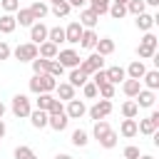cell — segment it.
Returning a JSON list of instances; mask_svg holds the SVG:
<instances>
[{"label": "cell", "mask_w": 159, "mask_h": 159, "mask_svg": "<svg viewBox=\"0 0 159 159\" xmlns=\"http://www.w3.org/2000/svg\"><path fill=\"white\" fill-rule=\"evenodd\" d=\"M119 134L127 137V139L137 137V134H139V132H137V119H124V122L119 124Z\"/></svg>", "instance_id": "83f0119b"}, {"label": "cell", "mask_w": 159, "mask_h": 159, "mask_svg": "<svg viewBox=\"0 0 159 159\" xmlns=\"http://www.w3.org/2000/svg\"><path fill=\"white\" fill-rule=\"evenodd\" d=\"M30 92H32V94H42V87H40L37 75H32V80H30Z\"/></svg>", "instance_id": "f907efd6"}, {"label": "cell", "mask_w": 159, "mask_h": 159, "mask_svg": "<svg viewBox=\"0 0 159 159\" xmlns=\"http://www.w3.org/2000/svg\"><path fill=\"white\" fill-rule=\"evenodd\" d=\"M154 99H157V94L152 92V89H139V94L134 97V102H137V107H142V109H152L154 107Z\"/></svg>", "instance_id": "30bf717a"}, {"label": "cell", "mask_w": 159, "mask_h": 159, "mask_svg": "<svg viewBox=\"0 0 159 159\" xmlns=\"http://www.w3.org/2000/svg\"><path fill=\"white\" fill-rule=\"evenodd\" d=\"M82 25L77 22V20H72L67 27H65V42H70V45H80V37H82Z\"/></svg>", "instance_id": "ba28073f"}, {"label": "cell", "mask_w": 159, "mask_h": 159, "mask_svg": "<svg viewBox=\"0 0 159 159\" xmlns=\"http://www.w3.org/2000/svg\"><path fill=\"white\" fill-rule=\"evenodd\" d=\"M144 5H152V7H157V5H159V0H144Z\"/></svg>", "instance_id": "11a10c76"}, {"label": "cell", "mask_w": 159, "mask_h": 159, "mask_svg": "<svg viewBox=\"0 0 159 159\" xmlns=\"http://www.w3.org/2000/svg\"><path fill=\"white\" fill-rule=\"evenodd\" d=\"M12 154H15V159H37V157H35V152H32L27 144L15 147V152H12Z\"/></svg>", "instance_id": "d590c367"}, {"label": "cell", "mask_w": 159, "mask_h": 159, "mask_svg": "<svg viewBox=\"0 0 159 159\" xmlns=\"http://www.w3.org/2000/svg\"><path fill=\"white\" fill-rule=\"evenodd\" d=\"M10 55H12V50H10V45H7V42H0V62H2V60H7Z\"/></svg>", "instance_id": "816d5d0a"}, {"label": "cell", "mask_w": 159, "mask_h": 159, "mask_svg": "<svg viewBox=\"0 0 159 159\" xmlns=\"http://www.w3.org/2000/svg\"><path fill=\"white\" fill-rule=\"evenodd\" d=\"M159 17L157 15H149V12H142V15H137V20H134V25H137V30H142V32H152V27H154V22H157Z\"/></svg>", "instance_id": "7c38bea8"}, {"label": "cell", "mask_w": 159, "mask_h": 159, "mask_svg": "<svg viewBox=\"0 0 159 159\" xmlns=\"http://www.w3.org/2000/svg\"><path fill=\"white\" fill-rule=\"evenodd\" d=\"M122 114H124V119H134V117L139 114V107H137V102H134V99H127V102L122 104Z\"/></svg>", "instance_id": "d6a6232c"}, {"label": "cell", "mask_w": 159, "mask_h": 159, "mask_svg": "<svg viewBox=\"0 0 159 159\" xmlns=\"http://www.w3.org/2000/svg\"><path fill=\"white\" fill-rule=\"evenodd\" d=\"M65 114H67V119H80V117H84L87 114V107H84V102L82 99H70L67 102V107H65Z\"/></svg>", "instance_id": "52a82bcc"}, {"label": "cell", "mask_w": 159, "mask_h": 159, "mask_svg": "<svg viewBox=\"0 0 159 159\" xmlns=\"http://www.w3.org/2000/svg\"><path fill=\"white\" fill-rule=\"evenodd\" d=\"M57 52H60V47L52 45L50 40H45L42 45H37V57H42V60H55Z\"/></svg>", "instance_id": "9a60e30c"}, {"label": "cell", "mask_w": 159, "mask_h": 159, "mask_svg": "<svg viewBox=\"0 0 159 159\" xmlns=\"http://www.w3.org/2000/svg\"><path fill=\"white\" fill-rule=\"evenodd\" d=\"M109 2H112V0H87L89 10H94L99 17H102V15H107V10H109Z\"/></svg>", "instance_id": "f546056e"}, {"label": "cell", "mask_w": 159, "mask_h": 159, "mask_svg": "<svg viewBox=\"0 0 159 159\" xmlns=\"http://www.w3.org/2000/svg\"><path fill=\"white\" fill-rule=\"evenodd\" d=\"M55 159H72V157H70V154H57Z\"/></svg>", "instance_id": "6f0895ef"}, {"label": "cell", "mask_w": 159, "mask_h": 159, "mask_svg": "<svg viewBox=\"0 0 159 159\" xmlns=\"http://www.w3.org/2000/svg\"><path fill=\"white\" fill-rule=\"evenodd\" d=\"M114 20H122L127 15V5H119V2H109V10H107Z\"/></svg>", "instance_id": "8d00e7d4"}, {"label": "cell", "mask_w": 159, "mask_h": 159, "mask_svg": "<svg viewBox=\"0 0 159 159\" xmlns=\"http://www.w3.org/2000/svg\"><path fill=\"white\" fill-rule=\"evenodd\" d=\"M157 129H159V112H157V109H154L147 119L137 122V132H142V134H147V137H152Z\"/></svg>", "instance_id": "8992f818"}, {"label": "cell", "mask_w": 159, "mask_h": 159, "mask_svg": "<svg viewBox=\"0 0 159 159\" xmlns=\"http://www.w3.org/2000/svg\"><path fill=\"white\" fill-rule=\"evenodd\" d=\"M80 70H82L87 77H92L97 70H104V57H102V55H97V52H92L89 57H84V60L80 62Z\"/></svg>", "instance_id": "7a4b0ae2"}, {"label": "cell", "mask_w": 159, "mask_h": 159, "mask_svg": "<svg viewBox=\"0 0 159 159\" xmlns=\"http://www.w3.org/2000/svg\"><path fill=\"white\" fill-rule=\"evenodd\" d=\"M139 82H142V87H144V89L157 92V89H159V70H147V72H144V77H142Z\"/></svg>", "instance_id": "4fadbf2b"}, {"label": "cell", "mask_w": 159, "mask_h": 159, "mask_svg": "<svg viewBox=\"0 0 159 159\" xmlns=\"http://www.w3.org/2000/svg\"><path fill=\"white\" fill-rule=\"evenodd\" d=\"M47 40H50L52 45H57V47H60V45L65 42V27H60V25L50 27V30H47Z\"/></svg>", "instance_id": "f1b7e54d"}, {"label": "cell", "mask_w": 159, "mask_h": 159, "mask_svg": "<svg viewBox=\"0 0 159 159\" xmlns=\"http://www.w3.org/2000/svg\"><path fill=\"white\" fill-rule=\"evenodd\" d=\"M55 99H60V102H70V99H75V87L70 84V82H57V87H55Z\"/></svg>", "instance_id": "5bb4252c"}, {"label": "cell", "mask_w": 159, "mask_h": 159, "mask_svg": "<svg viewBox=\"0 0 159 159\" xmlns=\"http://www.w3.org/2000/svg\"><path fill=\"white\" fill-rule=\"evenodd\" d=\"M62 67H70V70H75V67H80V62H82V57H80V52L77 50H72V47H67V50H60L57 52V57H55Z\"/></svg>", "instance_id": "3957f363"}, {"label": "cell", "mask_w": 159, "mask_h": 159, "mask_svg": "<svg viewBox=\"0 0 159 159\" xmlns=\"http://www.w3.org/2000/svg\"><path fill=\"white\" fill-rule=\"evenodd\" d=\"M67 80H70V84H72L75 89H77V87H82L84 82H89V77H87V75H84V72H82L80 67H75V70H70V77H67Z\"/></svg>", "instance_id": "484cf974"}, {"label": "cell", "mask_w": 159, "mask_h": 159, "mask_svg": "<svg viewBox=\"0 0 159 159\" xmlns=\"http://www.w3.org/2000/svg\"><path fill=\"white\" fill-rule=\"evenodd\" d=\"M97 97H102V99H112V97H114V84H109V82L99 84V87H97Z\"/></svg>", "instance_id": "f35d334b"}, {"label": "cell", "mask_w": 159, "mask_h": 159, "mask_svg": "<svg viewBox=\"0 0 159 159\" xmlns=\"http://www.w3.org/2000/svg\"><path fill=\"white\" fill-rule=\"evenodd\" d=\"M117 139H119V134L112 129L104 139H99V147H104V149H114V147H117Z\"/></svg>", "instance_id": "ab89813d"}, {"label": "cell", "mask_w": 159, "mask_h": 159, "mask_svg": "<svg viewBox=\"0 0 159 159\" xmlns=\"http://www.w3.org/2000/svg\"><path fill=\"white\" fill-rule=\"evenodd\" d=\"M82 94H84L87 99H94V97H97V84H94V82H84V84H82Z\"/></svg>", "instance_id": "bcb514c9"}, {"label": "cell", "mask_w": 159, "mask_h": 159, "mask_svg": "<svg viewBox=\"0 0 159 159\" xmlns=\"http://www.w3.org/2000/svg\"><path fill=\"white\" fill-rule=\"evenodd\" d=\"M124 72H127V80H142V77H144V72H147V67H144V62H142V60H132V62H129V67H127Z\"/></svg>", "instance_id": "2e32d148"}, {"label": "cell", "mask_w": 159, "mask_h": 159, "mask_svg": "<svg viewBox=\"0 0 159 159\" xmlns=\"http://www.w3.org/2000/svg\"><path fill=\"white\" fill-rule=\"evenodd\" d=\"M37 80H40V87H42V92H50V94L55 92V87H57V80H55L52 75H40Z\"/></svg>", "instance_id": "1f68e13d"}, {"label": "cell", "mask_w": 159, "mask_h": 159, "mask_svg": "<svg viewBox=\"0 0 159 159\" xmlns=\"http://www.w3.org/2000/svg\"><path fill=\"white\" fill-rule=\"evenodd\" d=\"M10 109H12V114H15L17 119H25V117H30V112H32L30 97H27V94H15V97H12V104H10Z\"/></svg>", "instance_id": "6da1fadb"}, {"label": "cell", "mask_w": 159, "mask_h": 159, "mask_svg": "<svg viewBox=\"0 0 159 159\" xmlns=\"http://www.w3.org/2000/svg\"><path fill=\"white\" fill-rule=\"evenodd\" d=\"M97 32L94 30H82V37H80V47L82 50H94V45H97Z\"/></svg>", "instance_id": "ffe728a7"}, {"label": "cell", "mask_w": 159, "mask_h": 159, "mask_svg": "<svg viewBox=\"0 0 159 159\" xmlns=\"http://www.w3.org/2000/svg\"><path fill=\"white\" fill-rule=\"evenodd\" d=\"M112 2H119V5H127L129 0H112Z\"/></svg>", "instance_id": "91938a15"}, {"label": "cell", "mask_w": 159, "mask_h": 159, "mask_svg": "<svg viewBox=\"0 0 159 159\" xmlns=\"http://www.w3.org/2000/svg\"><path fill=\"white\" fill-rule=\"evenodd\" d=\"M0 142H2V139H0Z\"/></svg>", "instance_id": "6125c7cd"}, {"label": "cell", "mask_w": 159, "mask_h": 159, "mask_svg": "<svg viewBox=\"0 0 159 159\" xmlns=\"http://www.w3.org/2000/svg\"><path fill=\"white\" fill-rule=\"evenodd\" d=\"M89 82H94L97 87H99V84H104V82H107V72H104V70H97V72L92 75V80H89Z\"/></svg>", "instance_id": "681fc988"}, {"label": "cell", "mask_w": 159, "mask_h": 159, "mask_svg": "<svg viewBox=\"0 0 159 159\" xmlns=\"http://www.w3.org/2000/svg\"><path fill=\"white\" fill-rule=\"evenodd\" d=\"M139 89H142V82H139V80H124V82H122V92H124L127 97H132V99L139 94Z\"/></svg>", "instance_id": "4316f807"}, {"label": "cell", "mask_w": 159, "mask_h": 159, "mask_svg": "<svg viewBox=\"0 0 159 159\" xmlns=\"http://www.w3.org/2000/svg\"><path fill=\"white\" fill-rule=\"evenodd\" d=\"M112 132V127H109V122L107 119H99V122H94V127H92V137L99 142V139H104L107 134Z\"/></svg>", "instance_id": "d4e9b609"}, {"label": "cell", "mask_w": 159, "mask_h": 159, "mask_svg": "<svg viewBox=\"0 0 159 159\" xmlns=\"http://www.w3.org/2000/svg\"><path fill=\"white\" fill-rule=\"evenodd\" d=\"M75 147H87V142H89V134L84 132V129H75L72 132V139H70Z\"/></svg>", "instance_id": "836d02e7"}, {"label": "cell", "mask_w": 159, "mask_h": 159, "mask_svg": "<svg viewBox=\"0 0 159 159\" xmlns=\"http://www.w3.org/2000/svg\"><path fill=\"white\" fill-rule=\"evenodd\" d=\"M94 52H97V55H102V57L112 55V52H114V40H112V37H99V40H97V45H94Z\"/></svg>", "instance_id": "d6986e66"}, {"label": "cell", "mask_w": 159, "mask_h": 159, "mask_svg": "<svg viewBox=\"0 0 159 159\" xmlns=\"http://www.w3.org/2000/svg\"><path fill=\"white\" fill-rule=\"evenodd\" d=\"M52 94L50 92H42V94H37V99H35V104H37V109H42V112H47V107L52 104Z\"/></svg>", "instance_id": "74e56055"}, {"label": "cell", "mask_w": 159, "mask_h": 159, "mask_svg": "<svg viewBox=\"0 0 159 159\" xmlns=\"http://www.w3.org/2000/svg\"><path fill=\"white\" fill-rule=\"evenodd\" d=\"M109 112H112V102H109V99H99V102H94V104L87 109L89 119H94V122L107 119V117H109Z\"/></svg>", "instance_id": "277c9868"}, {"label": "cell", "mask_w": 159, "mask_h": 159, "mask_svg": "<svg viewBox=\"0 0 159 159\" xmlns=\"http://www.w3.org/2000/svg\"><path fill=\"white\" fill-rule=\"evenodd\" d=\"M15 27H17V22H15V15H10V12H2V15H0V32H2V35H10V32H15Z\"/></svg>", "instance_id": "7402d4cb"}, {"label": "cell", "mask_w": 159, "mask_h": 159, "mask_svg": "<svg viewBox=\"0 0 159 159\" xmlns=\"http://www.w3.org/2000/svg\"><path fill=\"white\" fill-rule=\"evenodd\" d=\"M30 65H32V72H35L37 77H40V75H47V70H50V60H42V57H35Z\"/></svg>", "instance_id": "4dcf8cb0"}, {"label": "cell", "mask_w": 159, "mask_h": 159, "mask_svg": "<svg viewBox=\"0 0 159 159\" xmlns=\"http://www.w3.org/2000/svg\"><path fill=\"white\" fill-rule=\"evenodd\" d=\"M47 30H50V27H47L45 22H35V25L30 27V42H32V45H42V42L47 40Z\"/></svg>", "instance_id": "9c48e42d"}, {"label": "cell", "mask_w": 159, "mask_h": 159, "mask_svg": "<svg viewBox=\"0 0 159 159\" xmlns=\"http://www.w3.org/2000/svg\"><path fill=\"white\" fill-rule=\"evenodd\" d=\"M0 7L5 12H10V15H15L20 10V0H0Z\"/></svg>", "instance_id": "7bdbcfd3"}, {"label": "cell", "mask_w": 159, "mask_h": 159, "mask_svg": "<svg viewBox=\"0 0 159 159\" xmlns=\"http://www.w3.org/2000/svg\"><path fill=\"white\" fill-rule=\"evenodd\" d=\"M139 147H134V144H129V147H124V159H139Z\"/></svg>", "instance_id": "c3c4849f"}, {"label": "cell", "mask_w": 159, "mask_h": 159, "mask_svg": "<svg viewBox=\"0 0 159 159\" xmlns=\"http://www.w3.org/2000/svg\"><path fill=\"white\" fill-rule=\"evenodd\" d=\"M144 10H147L144 0H129V2H127V12H129V15H134V17H137V15H142Z\"/></svg>", "instance_id": "e575fe53"}, {"label": "cell", "mask_w": 159, "mask_h": 159, "mask_svg": "<svg viewBox=\"0 0 159 159\" xmlns=\"http://www.w3.org/2000/svg\"><path fill=\"white\" fill-rule=\"evenodd\" d=\"M99 22V15L94 12V10H89V7H84L82 12H80V25L84 27V30H94V25Z\"/></svg>", "instance_id": "8fae6325"}, {"label": "cell", "mask_w": 159, "mask_h": 159, "mask_svg": "<svg viewBox=\"0 0 159 159\" xmlns=\"http://www.w3.org/2000/svg\"><path fill=\"white\" fill-rule=\"evenodd\" d=\"M47 75H52V77L57 80V77H62V75H65V67H62L57 60H50V70H47Z\"/></svg>", "instance_id": "ee69618b"}, {"label": "cell", "mask_w": 159, "mask_h": 159, "mask_svg": "<svg viewBox=\"0 0 159 159\" xmlns=\"http://www.w3.org/2000/svg\"><path fill=\"white\" fill-rule=\"evenodd\" d=\"M139 45H144V47H152V50H157L159 40H157V35H154V32H144V37L139 40Z\"/></svg>", "instance_id": "b9f144b4"}, {"label": "cell", "mask_w": 159, "mask_h": 159, "mask_svg": "<svg viewBox=\"0 0 159 159\" xmlns=\"http://www.w3.org/2000/svg\"><path fill=\"white\" fill-rule=\"evenodd\" d=\"M5 132H7V127H5V122H2V119H0V139H2V137H5Z\"/></svg>", "instance_id": "db71d44e"}, {"label": "cell", "mask_w": 159, "mask_h": 159, "mask_svg": "<svg viewBox=\"0 0 159 159\" xmlns=\"http://www.w3.org/2000/svg\"><path fill=\"white\" fill-rule=\"evenodd\" d=\"M67 124H70L67 114H52V117L47 119V127H52L55 132H65V129H67Z\"/></svg>", "instance_id": "cb8c5ba5"}, {"label": "cell", "mask_w": 159, "mask_h": 159, "mask_svg": "<svg viewBox=\"0 0 159 159\" xmlns=\"http://www.w3.org/2000/svg\"><path fill=\"white\" fill-rule=\"evenodd\" d=\"M139 159H154L152 154H139Z\"/></svg>", "instance_id": "680465c9"}, {"label": "cell", "mask_w": 159, "mask_h": 159, "mask_svg": "<svg viewBox=\"0 0 159 159\" xmlns=\"http://www.w3.org/2000/svg\"><path fill=\"white\" fill-rule=\"evenodd\" d=\"M47 114L52 117V114H65V104L60 102V99H52V104L47 107Z\"/></svg>", "instance_id": "7dc6e473"}, {"label": "cell", "mask_w": 159, "mask_h": 159, "mask_svg": "<svg viewBox=\"0 0 159 159\" xmlns=\"http://www.w3.org/2000/svg\"><path fill=\"white\" fill-rule=\"evenodd\" d=\"M70 10H72V7H70V2L52 5V15H55V17H67V15H70Z\"/></svg>", "instance_id": "60d3db41"}, {"label": "cell", "mask_w": 159, "mask_h": 159, "mask_svg": "<svg viewBox=\"0 0 159 159\" xmlns=\"http://www.w3.org/2000/svg\"><path fill=\"white\" fill-rule=\"evenodd\" d=\"M47 119H50V114L42 112V109H32V112H30V122H32L35 129H45V127H47Z\"/></svg>", "instance_id": "44dd1931"}, {"label": "cell", "mask_w": 159, "mask_h": 159, "mask_svg": "<svg viewBox=\"0 0 159 159\" xmlns=\"http://www.w3.org/2000/svg\"><path fill=\"white\" fill-rule=\"evenodd\" d=\"M5 112H7V107H5V104H2V102H0V119H2V117H5Z\"/></svg>", "instance_id": "9f6ffc18"}, {"label": "cell", "mask_w": 159, "mask_h": 159, "mask_svg": "<svg viewBox=\"0 0 159 159\" xmlns=\"http://www.w3.org/2000/svg\"><path fill=\"white\" fill-rule=\"evenodd\" d=\"M27 10L32 12V17H35L37 22H42V17H45V15L50 12V7H47V2H42V0H35V2H32V5L27 7Z\"/></svg>", "instance_id": "603a6c76"}, {"label": "cell", "mask_w": 159, "mask_h": 159, "mask_svg": "<svg viewBox=\"0 0 159 159\" xmlns=\"http://www.w3.org/2000/svg\"><path fill=\"white\" fill-rule=\"evenodd\" d=\"M12 55H15V60H20V62H32V60L37 57V45L22 42V45H17V47L12 50Z\"/></svg>", "instance_id": "5b68a950"}, {"label": "cell", "mask_w": 159, "mask_h": 159, "mask_svg": "<svg viewBox=\"0 0 159 159\" xmlns=\"http://www.w3.org/2000/svg\"><path fill=\"white\" fill-rule=\"evenodd\" d=\"M104 72H107V82H109V84H119V82L127 80V72H124V67H119V65L107 67Z\"/></svg>", "instance_id": "e0dca14e"}, {"label": "cell", "mask_w": 159, "mask_h": 159, "mask_svg": "<svg viewBox=\"0 0 159 159\" xmlns=\"http://www.w3.org/2000/svg\"><path fill=\"white\" fill-rule=\"evenodd\" d=\"M154 55H157V50L144 47V45H137V57H142V60H152Z\"/></svg>", "instance_id": "f6af8a7d"}, {"label": "cell", "mask_w": 159, "mask_h": 159, "mask_svg": "<svg viewBox=\"0 0 159 159\" xmlns=\"http://www.w3.org/2000/svg\"><path fill=\"white\" fill-rule=\"evenodd\" d=\"M52 5H60V2H67V0H50Z\"/></svg>", "instance_id": "94428289"}, {"label": "cell", "mask_w": 159, "mask_h": 159, "mask_svg": "<svg viewBox=\"0 0 159 159\" xmlns=\"http://www.w3.org/2000/svg\"><path fill=\"white\" fill-rule=\"evenodd\" d=\"M70 2V7H82V5H87V0H67Z\"/></svg>", "instance_id": "f5cc1de1"}, {"label": "cell", "mask_w": 159, "mask_h": 159, "mask_svg": "<svg viewBox=\"0 0 159 159\" xmlns=\"http://www.w3.org/2000/svg\"><path fill=\"white\" fill-rule=\"evenodd\" d=\"M15 22H17L20 27H32V25H35L37 20L32 17V12H30L27 7H20V10L15 12Z\"/></svg>", "instance_id": "ac0fdd59"}]
</instances>
